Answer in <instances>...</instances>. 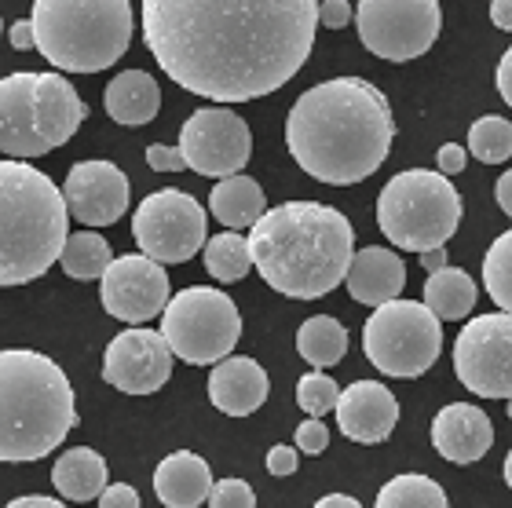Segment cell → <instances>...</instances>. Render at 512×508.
<instances>
[{
  "label": "cell",
  "instance_id": "6da1fadb",
  "mask_svg": "<svg viewBox=\"0 0 512 508\" xmlns=\"http://www.w3.org/2000/svg\"><path fill=\"white\" fill-rule=\"evenodd\" d=\"M315 0H143V41L180 88L249 103L289 85L315 48Z\"/></svg>",
  "mask_w": 512,
  "mask_h": 508
},
{
  "label": "cell",
  "instance_id": "7a4b0ae2",
  "mask_svg": "<svg viewBox=\"0 0 512 508\" xmlns=\"http://www.w3.org/2000/svg\"><path fill=\"white\" fill-rule=\"evenodd\" d=\"M395 139L392 106L366 77L308 88L286 117V147L300 169L330 187L370 180Z\"/></svg>",
  "mask_w": 512,
  "mask_h": 508
},
{
  "label": "cell",
  "instance_id": "3957f363",
  "mask_svg": "<svg viewBox=\"0 0 512 508\" xmlns=\"http://www.w3.org/2000/svg\"><path fill=\"white\" fill-rule=\"evenodd\" d=\"M249 256L267 286L293 300H319L341 286L355 256V227L322 202H282L249 227Z\"/></svg>",
  "mask_w": 512,
  "mask_h": 508
},
{
  "label": "cell",
  "instance_id": "277c9868",
  "mask_svg": "<svg viewBox=\"0 0 512 508\" xmlns=\"http://www.w3.org/2000/svg\"><path fill=\"white\" fill-rule=\"evenodd\" d=\"M77 428L63 366L30 348L0 351V461H41Z\"/></svg>",
  "mask_w": 512,
  "mask_h": 508
},
{
  "label": "cell",
  "instance_id": "5b68a950",
  "mask_svg": "<svg viewBox=\"0 0 512 508\" xmlns=\"http://www.w3.org/2000/svg\"><path fill=\"white\" fill-rule=\"evenodd\" d=\"M63 191L30 161H0V286H26L66 245Z\"/></svg>",
  "mask_w": 512,
  "mask_h": 508
},
{
  "label": "cell",
  "instance_id": "8992f818",
  "mask_svg": "<svg viewBox=\"0 0 512 508\" xmlns=\"http://www.w3.org/2000/svg\"><path fill=\"white\" fill-rule=\"evenodd\" d=\"M33 48L66 74L110 70L132 44L128 0H37L30 11Z\"/></svg>",
  "mask_w": 512,
  "mask_h": 508
},
{
  "label": "cell",
  "instance_id": "52a82bcc",
  "mask_svg": "<svg viewBox=\"0 0 512 508\" xmlns=\"http://www.w3.org/2000/svg\"><path fill=\"white\" fill-rule=\"evenodd\" d=\"M461 194L432 169L395 172L377 198V227L395 249H443L461 227Z\"/></svg>",
  "mask_w": 512,
  "mask_h": 508
},
{
  "label": "cell",
  "instance_id": "ba28073f",
  "mask_svg": "<svg viewBox=\"0 0 512 508\" xmlns=\"http://www.w3.org/2000/svg\"><path fill=\"white\" fill-rule=\"evenodd\" d=\"M161 340L169 344L172 359L191 366H216L231 359L242 337V315L235 300L213 286H191L169 297L161 311Z\"/></svg>",
  "mask_w": 512,
  "mask_h": 508
},
{
  "label": "cell",
  "instance_id": "9c48e42d",
  "mask_svg": "<svg viewBox=\"0 0 512 508\" xmlns=\"http://www.w3.org/2000/svg\"><path fill=\"white\" fill-rule=\"evenodd\" d=\"M363 351L384 377H421L443 351V329L421 300H392L366 318Z\"/></svg>",
  "mask_w": 512,
  "mask_h": 508
},
{
  "label": "cell",
  "instance_id": "30bf717a",
  "mask_svg": "<svg viewBox=\"0 0 512 508\" xmlns=\"http://www.w3.org/2000/svg\"><path fill=\"white\" fill-rule=\"evenodd\" d=\"M205 209L180 187L154 191L139 202L132 216V238L139 256L154 264H187L198 249H205Z\"/></svg>",
  "mask_w": 512,
  "mask_h": 508
},
{
  "label": "cell",
  "instance_id": "8fae6325",
  "mask_svg": "<svg viewBox=\"0 0 512 508\" xmlns=\"http://www.w3.org/2000/svg\"><path fill=\"white\" fill-rule=\"evenodd\" d=\"M366 52L388 63H406L425 55L443 30L436 0H363L352 15Z\"/></svg>",
  "mask_w": 512,
  "mask_h": 508
},
{
  "label": "cell",
  "instance_id": "7c38bea8",
  "mask_svg": "<svg viewBox=\"0 0 512 508\" xmlns=\"http://www.w3.org/2000/svg\"><path fill=\"white\" fill-rule=\"evenodd\" d=\"M183 165L198 176H242L253 154V132L231 106H202L180 128Z\"/></svg>",
  "mask_w": 512,
  "mask_h": 508
},
{
  "label": "cell",
  "instance_id": "4fadbf2b",
  "mask_svg": "<svg viewBox=\"0 0 512 508\" xmlns=\"http://www.w3.org/2000/svg\"><path fill=\"white\" fill-rule=\"evenodd\" d=\"M458 381L480 399H512V315H476L454 340Z\"/></svg>",
  "mask_w": 512,
  "mask_h": 508
},
{
  "label": "cell",
  "instance_id": "5bb4252c",
  "mask_svg": "<svg viewBox=\"0 0 512 508\" xmlns=\"http://www.w3.org/2000/svg\"><path fill=\"white\" fill-rule=\"evenodd\" d=\"M99 297L107 315L121 318L128 326L150 322L169 304V275L165 267L147 256H114L107 275L99 278Z\"/></svg>",
  "mask_w": 512,
  "mask_h": 508
},
{
  "label": "cell",
  "instance_id": "9a60e30c",
  "mask_svg": "<svg viewBox=\"0 0 512 508\" xmlns=\"http://www.w3.org/2000/svg\"><path fill=\"white\" fill-rule=\"evenodd\" d=\"M172 377V351L154 329H125L107 344L103 381L125 395H154Z\"/></svg>",
  "mask_w": 512,
  "mask_h": 508
},
{
  "label": "cell",
  "instance_id": "2e32d148",
  "mask_svg": "<svg viewBox=\"0 0 512 508\" xmlns=\"http://www.w3.org/2000/svg\"><path fill=\"white\" fill-rule=\"evenodd\" d=\"M63 202L70 220L85 227H110L128 209V176L114 161H77L66 172Z\"/></svg>",
  "mask_w": 512,
  "mask_h": 508
},
{
  "label": "cell",
  "instance_id": "e0dca14e",
  "mask_svg": "<svg viewBox=\"0 0 512 508\" xmlns=\"http://www.w3.org/2000/svg\"><path fill=\"white\" fill-rule=\"evenodd\" d=\"M37 74L15 70L0 77V154L8 161H26L48 154L41 136V117H37Z\"/></svg>",
  "mask_w": 512,
  "mask_h": 508
},
{
  "label": "cell",
  "instance_id": "ac0fdd59",
  "mask_svg": "<svg viewBox=\"0 0 512 508\" xmlns=\"http://www.w3.org/2000/svg\"><path fill=\"white\" fill-rule=\"evenodd\" d=\"M333 413H337L344 439L363 446H377L399 424V399L377 381H355L337 395Z\"/></svg>",
  "mask_w": 512,
  "mask_h": 508
},
{
  "label": "cell",
  "instance_id": "d6986e66",
  "mask_svg": "<svg viewBox=\"0 0 512 508\" xmlns=\"http://www.w3.org/2000/svg\"><path fill=\"white\" fill-rule=\"evenodd\" d=\"M494 443L491 417L472 403H450L436 413L432 421V446L439 457H447L454 465H472L480 461Z\"/></svg>",
  "mask_w": 512,
  "mask_h": 508
},
{
  "label": "cell",
  "instance_id": "ffe728a7",
  "mask_svg": "<svg viewBox=\"0 0 512 508\" xmlns=\"http://www.w3.org/2000/svg\"><path fill=\"white\" fill-rule=\"evenodd\" d=\"M271 381L267 370L249 355H231V359L216 362L209 373V399L227 417H249L267 403Z\"/></svg>",
  "mask_w": 512,
  "mask_h": 508
},
{
  "label": "cell",
  "instance_id": "44dd1931",
  "mask_svg": "<svg viewBox=\"0 0 512 508\" xmlns=\"http://www.w3.org/2000/svg\"><path fill=\"white\" fill-rule=\"evenodd\" d=\"M344 282H348L352 300H359V304H370V307L392 304V300H399V293L406 286V264L395 249L370 245V249H359L352 256Z\"/></svg>",
  "mask_w": 512,
  "mask_h": 508
},
{
  "label": "cell",
  "instance_id": "7402d4cb",
  "mask_svg": "<svg viewBox=\"0 0 512 508\" xmlns=\"http://www.w3.org/2000/svg\"><path fill=\"white\" fill-rule=\"evenodd\" d=\"M33 92H37V117H41L44 147H63L88 117V106L81 103L77 88L63 74H37Z\"/></svg>",
  "mask_w": 512,
  "mask_h": 508
},
{
  "label": "cell",
  "instance_id": "603a6c76",
  "mask_svg": "<svg viewBox=\"0 0 512 508\" xmlns=\"http://www.w3.org/2000/svg\"><path fill=\"white\" fill-rule=\"evenodd\" d=\"M213 490V472L191 450H176L154 468V494L165 508H198Z\"/></svg>",
  "mask_w": 512,
  "mask_h": 508
},
{
  "label": "cell",
  "instance_id": "cb8c5ba5",
  "mask_svg": "<svg viewBox=\"0 0 512 508\" xmlns=\"http://www.w3.org/2000/svg\"><path fill=\"white\" fill-rule=\"evenodd\" d=\"M103 106L118 125H147L161 110V88L147 70H125L107 85Z\"/></svg>",
  "mask_w": 512,
  "mask_h": 508
},
{
  "label": "cell",
  "instance_id": "d4e9b609",
  "mask_svg": "<svg viewBox=\"0 0 512 508\" xmlns=\"http://www.w3.org/2000/svg\"><path fill=\"white\" fill-rule=\"evenodd\" d=\"M52 487L66 501H96L107 490V461L92 446H74L52 465Z\"/></svg>",
  "mask_w": 512,
  "mask_h": 508
},
{
  "label": "cell",
  "instance_id": "484cf974",
  "mask_svg": "<svg viewBox=\"0 0 512 508\" xmlns=\"http://www.w3.org/2000/svg\"><path fill=\"white\" fill-rule=\"evenodd\" d=\"M209 212L224 223L227 231H246L267 212L264 187L249 176H227L209 191Z\"/></svg>",
  "mask_w": 512,
  "mask_h": 508
},
{
  "label": "cell",
  "instance_id": "4316f807",
  "mask_svg": "<svg viewBox=\"0 0 512 508\" xmlns=\"http://www.w3.org/2000/svg\"><path fill=\"white\" fill-rule=\"evenodd\" d=\"M480 289L461 267H443V271H432L425 282V300L421 304L439 318V322H461L476 307Z\"/></svg>",
  "mask_w": 512,
  "mask_h": 508
},
{
  "label": "cell",
  "instance_id": "83f0119b",
  "mask_svg": "<svg viewBox=\"0 0 512 508\" xmlns=\"http://www.w3.org/2000/svg\"><path fill=\"white\" fill-rule=\"evenodd\" d=\"M297 351L308 366H315V373L326 370V366H337L348 355V329L333 315L308 318L297 329Z\"/></svg>",
  "mask_w": 512,
  "mask_h": 508
},
{
  "label": "cell",
  "instance_id": "f1b7e54d",
  "mask_svg": "<svg viewBox=\"0 0 512 508\" xmlns=\"http://www.w3.org/2000/svg\"><path fill=\"white\" fill-rule=\"evenodd\" d=\"M110 260V242L96 231H77L66 234V245L59 253V264H63L66 278H77V282H96V278L107 275Z\"/></svg>",
  "mask_w": 512,
  "mask_h": 508
},
{
  "label": "cell",
  "instance_id": "f546056e",
  "mask_svg": "<svg viewBox=\"0 0 512 508\" xmlns=\"http://www.w3.org/2000/svg\"><path fill=\"white\" fill-rule=\"evenodd\" d=\"M253 267V256H249V242L242 234L224 231L216 238H205V271L216 278V282H242Z\"/></svg>",
  "mask_w": 512,
  "mask_h": 508
},
{
  "label": "cell",
  "instance_id": "4dcf8cb0",
  "mask_svg": "<svg viewBox=\"0 0 512 508\" xmlns=\"http://www.w3.org/2000/svg\"><path fill=\"white\" fill-rule=\"evenodd\" d=\"M377 508H450V501L436 479L421 476V472H406V476L384 483L377 494Z\"/></svg>",
  "mask_w": 512,
  "mask_h": 508
},
{
  "label": "cell",
  "instance_id": "1f68e13d",
  "mask_svg": "<svg viewBox=\"0 0 512 508\" xmlns=\"http://www.w3.org/2000/svg\"><path fill=\"white\" fill-rule=\"evenodd\" d=\"M483 289L502 307V315H512V231L498 234L483 256Z\"/></svg>",
  "mask_w": 512,
  "mask_h": 508
},
{
  "label": "cell",
  "instance_id": "d6a6232c",
  "mask_svg": "<svg viewBox=\"0 0 512 508\" xmlns=\"http://www.w3.org/2000/svg\"><path fill=\"white\" fill-rule=\"evenodd\" d=\"M472 158H480L483 165H502L512 158V121L498 114L480 117L476 125L469 128V150Z\"/></svg>",
  "mask_w": 512,
  "mask_h": 508
},
{
  "label": "cell",
  "instance_id": "836d02e7",
  "mask_svg": "<svg viewBox=\"0 0 512 508\" xmlns=\"http://www.w3.org/2000/svg\"><path fill=\"white\" fill-rule=\"evenodd\" d=\"M337 395H341V388H337V381H333L330 373L311 370V373H304L297 384V403L311 421H322V417L337 406Z\"/></svg>",
  "mask_w": 512,
  "mask_h": 508
},
{
  "label": "cell",
  "instance_id": "e575fe53",
  "mask_svg": "<svg viewBox=\"0 0 512 508\" xmlns=\"http://www.w3.org/2000/svg\"><path fill=\"white\" fill-rule=\"evenodd\" d=\"M205 505L209 508H256V494L246 479H220V483H213Z\"/></svg>",
  "mask_w": 512,
  "mask_h": 508
},
{
  "label": "cell",
  "instance_id": "d590c367",
  "mask_svg": "<svg viewBox=\"0 0 512 508\" xmlns=\"http://www.w3.org/2000/svg\"><path fill=\"white\" fill-rule=\"evenodd\" d=\"M326 446H330V428L322 421H304V424H297V454H311V457H319V454H326Z\"/></svg>",
  "mask_w": 512,
  "mask_h": 508
},
{
  "label": "cell",
  "instance_id": "8d00e7d4",
  "mask_svg": "<svg viewBox=\"0 0 512 508\" xmlns=\"http://www.w3.org/2000/svg\"><path fill=\"white\" fill-rule=\"evenodd\" d=\"M352 15L355 8L348 0H322L319 4V26H326V30H344L352 22Z\"/></svg>",
  "mask_w": 512,
  "mask_h": 508
},
{
  "label": "cell",
  "instance_id": "74e56055",
  "mask_svg": "<svg viewBox=\"0 0 512 508\" xmlns=\"http://www.w3.org/2000/svg\"><path fill=\"white\" fill-rule=\"evenodd\" d=\"M297 461H300V454L286 443H278L267 450V472H271V476H293V472H297Z\"/></svg>",
  "mask_w": 512,
  "mask_h": 508
},
{
  "label": "cell",
  "instance_id": "f35d334b",
  "mask_svg": "<svg viewBox=\"0 0 512 508\" xmlns=\"http://www.w3.org/2000/svg\"><path fill=\"white\" fill-rule=\"evenodd\" d=\"M147 165L154 172H180V169H187V165H183L180 150H176V147H161V143L147 147Z\"/></svg>",
  "mask_w": 512,
  "mask_h": 508
},
{
  "label": "cell",
  "instance_id": "ab89813d",
  "mask_svg": "<svg viewBox=\"0 0 512 508\" xmlns=\"http://www.w3.org/2000/svg\"><path fill=\"white\" fill-rule=\"evenodd\" d=\"M439 161V176L447 180V176H454V172H461L465 165H469V154H465V147L461 143H443L436 154Z\"/></svg>",
  "mask_w": 512,
  "mask_h": 508
},
{
  "label": "cell",
  "instance_id": "60d3db41",
  "mask_svg": "<svg viewBox=\"0 0 512 508\" xmlns=\"http://www.w3.org/2000/svg\"><path fill=\"white\" fill-rule=\"evenodd\" d=\"M99 508H139V494L125 483H114L99 494Z\"/></svg>",
  "mask_w": 512,
  "mask_h": 508
},
{
  "label": "cell",
  "instance_id": "b9f144b4",
  "mask_svg": "<svg viewBox=\"0 0 512 508\" xmlns=\"http://www.w3.org/2000/svg\"><path fill=\"white\" fill-rule=\"evenodd\" d=\"M498 92H502L505 106H512V48L502 55V63H498Z\"/></svg>",
  "mask_w": 512,
  "mask_h": 508
},
{
  "label": "cell",
  "instance_id": "7bdbcfd3",
  "mask_svg": "<svg viewBox=\"0 0 512 508\" xmlns=\"http://www.w3.org/2000/svg\"><path fill=\"white\" fill-rule=\"evenodd\" d=\"M8 37H11V48H19V52H30V48H33V26H30V19L15 22V26L8 30Z\"/></svg>",
  "mask_w": 512,
  "mask_h": 508
},
{
  "label": "cell",
  "instance_id": "ee69618b",
  "mask_svg": "<svg viewBox=\"0 0 512 508\" xmlns=\"http://www.w3.org/2000/svg\"><path fill=\"white\" fill-rule=\"evenodd\" d=\"M494 198H498L502 212L512 220V169H509V172H502V180L494 183Z\"/></svg>",
  "mask_w": 512,
  "mask_h": 508
},
{
  "label": "cell",
  "instance_id": "f6af8a7d",
  "mask_svg": "<svg viewBox=\"0 0 512 508\" xmlns=\"http://www.w3.org/2000/svg\"><path fill=\"white\" fill-rule=\"evenodd\" d=\"M4 508H66V505L63 501H55V498H44V494H26V498L8 501Z\"/></svg>",
  "mask_w": 512,
  "mask_h": 508
},
{
  "label": "cell",
  "instance_id": "bcb514c9",
  "mask_svg": "<svg viewBox=\"0 0 512 508\" xmlns=\"http://www.w3.org/2000/svg\"><path fill=\"white\" fill-rule=\"evenodd\" d=\"M491 22L498 26V30L512 33V0H494V4H491Z\"/></svg>",
  "mask_w": 512,
  "mask_h": 508
},
{
  "label": "cell",
  "instance_id": "7dc6e473",
  "mask_svg": "<svg viewBox=\"0 0 512 508\" xmlns=\"http://www.w3.org/2000/svg\"><path fill=\"white\" fill-rule=\"evenodd\" d=\"M315 508H363L352 494H326V498L315 501Z\"/></svg>",
  "mask_w": 512,
  "mask_h": 508
},
{
  "label": "cell",
  "instance_id": "c3c4849f",
  "mask_svg": "<svg viewBox=\"0 0 512 508\" xmlns=\"http://www.w3.org/2000/svg\"><path fill=\"white\" fill-rule=\"evenodd\" d=\"M421 267H425L428 275H432V271H443V267H447V249H432V253H421Z\"/></svg>",
  "mask_w": 512,
  "mask_h": 508
},
{
  "label": "cell",
  "instance_id": "681fc988",
  "mask_svg": "<svg viewBox=\"0 0 512 508\" xmlns=\"http://www.w3.org/2000/svg\"><path fill=\"white\" fill-rule=\"evenodd\" d=\"M505 483L512 487V450H509V457H505Z\"/></svg>",
  "mask_w": 512,
  "mask_h": 508
},
{
  "label": "cell",
  "instance_id": "f907efd6",
  "mask_svg": "<svg viewBox=\"0 0 512 508\" xmlns=\"http://www.w3.org/2000/svg\"><path fill=\"white\" fill-rule=\"evenodd\" d=\"M509 421H512V399H509Z\"/></svg>",
  "mask_w": 512,
  "mask_h": 508
},
{
  "label": "cell",
  "instance_id": "816d5d0a",
  "mask_svg": "<svg viewBox=\"0 0 512 508\" xmlns=\"http://www.w3.org/2000/svg\"><path fill=\"white\" fill-rule=\"evenodd\" d=\"M0 33H4V22H0Z\"/></svg>",
  "mask_w": 512,
  "mask_h": 508
}]
</instances>
